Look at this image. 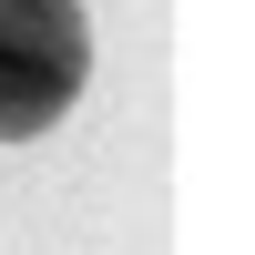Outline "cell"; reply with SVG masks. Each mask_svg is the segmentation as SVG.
<instances>
[{
  "label": "cell",
  "mask_w": 255,
  "mask_h": 255,
  "mask_svg": "<svg viewBox=\"0 0 255 255\" xmlns=\"http://www.w3.org/2000/svg\"><path fill=\"white\" fill-rule=\"evenodd\" d=\"M92 41H82V0H0V143L51 133L82 102Z\"/></svg>",
  "instance_id": "6da1fadb"
}]
</instances>
